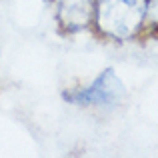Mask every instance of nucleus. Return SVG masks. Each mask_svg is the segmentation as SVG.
<instances>
[{"mask_svg":"<svg viewBox=\"0 0 158 158\" xmlns=\"http://www.w3.org/2000/svg\"><path fill=\"white\" fill-rule=\"evenodd\" d=\"M54 16L64 34L92 30L94 0H52Z\"/></svg>","mask_w":158,"mask_h":158,"instance_id":"nucleus-3","label":"nucleus"},{"mask_svg":"<svg viewBox=\"0 0 158 158\" xmlns=\"http://www.w3.org/2000/svg\"><path fill=\"white\" fill-rule=\"evenodd\" d=\"M68 104L90 110H114L126 100V86L114 68H104L88 84L68 88L62 92Z\"/></svg>","mask_w":158,"mask_h":158,"instance_id":"nucleus-2","label":"nucleus"},{"mask_svg":"<svg viewBox=\"0 0 158 158\" xmlns=\"http://www.w3.org/2000/svg\"><path fill=\"white\" fill-rule=\"evenodd\" d=\"M146 30H158V0H146Z\"/></svg>","mask_w":158,"mask_h":158,"instance_id":"nucleus-4","label":"nucleus"},{"mask_svg":"<svg viewBox=\"0 0 158 158\" xmlns=\"http://www.w3.org/2000/svg\"><path fill=\"white\" fill-rule=\"evenodd\" d=\"M92 30L112 42H130L146 32V0H94Z\"/></svg>","mask_w":158,"mask_h":158,"instance_id":"nucleus-1","label":"nucleus"}]
</instances>
